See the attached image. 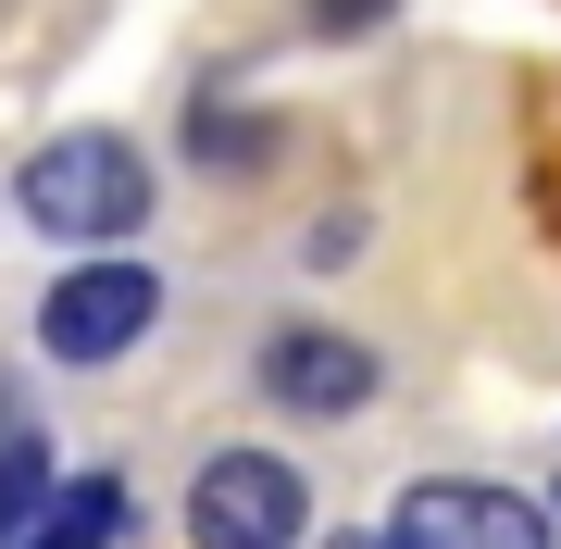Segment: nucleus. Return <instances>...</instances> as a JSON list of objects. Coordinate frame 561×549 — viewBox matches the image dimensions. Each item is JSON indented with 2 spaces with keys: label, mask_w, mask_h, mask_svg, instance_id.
<instances>
[{
  "label": "nucleus",
  "mask_w": 561,
  "mask_h": 549,
  "mask_svg": "<svg viewBox=\"0 0 561 549\" xmlns=\"http://www.w3.org/2000/svg\"><path fill=\"white\" fill-rule=\"evenodd\" d=\"M13 201L38 238L62 250H125L150 225V150L125 138V125H62L50 150H25L13 163Z\"/></svg>",
  "instance_id": "f257e3e1"
},
{
  "label": "nucleus",
  "mask_w": 561,
  "mask_h": 549,
  "mask_svg": "<svg viewBox=\"0 0 561 549\" xmlns=\"http://www.w3.org/2000/svg\"><path fill=\"white\" fill-rule=\"evenodd\" d=\"M187 549H300L312 525V488L287 449H213L201 474H187Z\"/></svg>",
  "instance_id": "f03ea898"
},
{
  "label": "nucleus",
  "mask_w": 561,
  "mask_h": 549,
  "mask_svg": "<svg viewBox=\"0 0 561 549\" xmlns=\"http://www.w3.org/2000/svg\"><path fill=\"white\" fill-rule=\"evenodd\" d=\"M150 325H162V275L125 263V250H101V263H76V275H50V300H38V350H50V363H76V375L125 363Z\"/></svg>",
  "instance_id": "7ed1b4c3"
},
{
  "label": "nucleus",
  "mask_w": 561,
  "mask_h": 549,
  "mask_svg": "<svg viewBox=\"0 0 561 549\" xmlns=\"http://www.w3.org/2000/svg\"><path fill=\"white\" fill-rule=\"evenodd\" d=\"M387 537H400V549H549L561 525L524 488H500V474H412Z\"/></svg>",
  "instance_id": "20e7f679"
},
{
  "label": "nucleus",
  "mask_w": 561,
  "mask_h": 549,
  "mask_svg": "<svg viewBox=\"0 0 561 549\" xmlns=\"http://www.w3.org/2000/svg\"><path fill=\"white\" fill-rule=\"evenodd\" d=\"M250 375H262V400H275V412H300V425H350V412L387 387V363H375L350 325H275Z\"/></svg>",
  "instance_id": "39448f33"
},
{
  "label": "nucleus",
  "mask_w": 561,
  "mask_h": 549,
  "mask_svg": "<svg viewBox=\"0 0 561 549\" xmlns=\"http://www.w3.org/2000/svg\"><path fill=\"white\" fill-rule=\"evenodd\" d=\"M113 537H125V488L113 474H62L38 500V525H25V549H113Z\"/></svg>",
  "instance_id": "423d86ee"
},
{
  "label": "nucleus",
  "mask_w": 561,
  "mask_h": 549,
  "mask_svg": "<svg viewBox=\"0 0 561 549\" xmlns=\"http://www.w3.org/2000/svg\"><path fill=\"white\" fill-rule=\"evenodd\" d=\"M62 488L50 474V449L38 437H0V549H25V525H38V500Z\"/></svg>",
  "instance_id": "0eeeda50"
},
{
  "label": "nucleus",
  "mask_w": 561,
  "mask_h": 549,
  "mask_svg": "<svg viewBox=\"0 0 561 549\" xmlns=\"http://www.w3.org/2000/svg\"><path fill=\"white\" fill-rule=\"evenodd\" d=\"M187 150H201V163H262V150H275V125H262V113H225V101H213Z\"/></svg>",
  "instance_id": "6e6552de"
},
{
  "label": "nucleus",
  "mask_w": 561,
  "mask_h": 549,
  "mask_svg": "<svg viewBox=\"0 0 561 549\" xmlns=\"http://www.w3.org/2000/svg\"><path fill=\"white\" fill-rule=\"evenodd\" d=\"M387 13H400V0H300L312 38H362V25H387Z\"/></svg>",
  "instance_id": "1a4fd4ad"
},
{
  "label": "nucleus",
  "mask_w": 561,
  "mask_h": 549,
  "mask_svg": "<svg viewBox=\"0 0 561 549\" xmlns=\"http://www.w3.org/2000/svg\"><path fill=\"white\" fill-rule=\"evenodd\" d=\"M300 250H312V263H350V250H362V213H312Z\"/></svg>",
  "instance_id": "9d476101"
},
{
  "label": "nucleus",
  "mask_w": 561,
  "mask_h": 549,
  "mask_svg": "<svg viewBox=\"0 0 561 549\" xmlns=\"http://www.w3.org/2000/svg\"><path fill=\"white\" fill-rule=\"evenodd\" d=\"M324 549H400V537H324Z\"/></svg>",
  "instance_id": "9b49d317"
}]
</instances>
